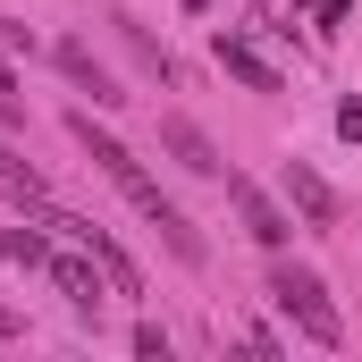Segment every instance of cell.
<instances>
[{
    "label": "cell",
    "mask_w": 362,
    "mask_h": 362,
    "mask_svg": "<svg viewBox=\"0 0 362 362\" xmlns=\"http://www.w3.org/2000/svg\"><path fill=\"white\" fill-rule=\"evenodd\" d=\"M270 303L286 312V329L295 337H312V346H346V320H337V303H329V286L312 270H295V262H278L270 270Z\"/></svg>",
    "instance_id": "6da1fadb"
},
{
    "label": "cell",
    "mask_w": 362,
    "mask_h": 362,
    "mask_svg": "<svg viewBox=\"0 0 362 362\" xmlns=\"http://www.w3.org/2000/svg\"><path fill=\"white\" fill-rule=\"evenodd\" d=\"M219 185H228V202H236V219H245V236H253L262 253H286V236H295V211H286V202H270L262 185H253V177H236V169H228Z\"/></svg>",
    "instance_id": "7a4b0ae2"
},
{
    "label": "cell",
    "mask_w": 362,
    "mask_h": 362,
    "mask_svg": "<svg viewBox=\"0 0 362 362\" xmlns=\"http://www.w3.org/2000/svg\"><path fill=\"white\" fill-rule=\"evenodd\" d=\"M278 185H286V211H295L303 228H337V194H329V177H320L312 160H286Z\"/></svg>",
    "instance_id": "3957f363"
},
{
    "label": "cell",
    "mask_w": 362,
    "mask_h": 362,
    "mask_svg": "<svg viewBox=\"0 0 362 362\" xmlns=\"http://www.w3.org/2000/svg\"><path fill=\"white\" fill-rule=\"evenodd\" d=\"M51 286H59L76 312H101V295H110V270H101L85 245H76V253H51Z\"/></svg>",
    "instance_id": "277c9868"
},
{
    "label": "cell",
    "mask_w": 362,
    "mask_h": 362,
    "mask_svg": "<svg viewBox=\"0 0 362 362\" xmlns=\"http://www.w3.org/2000/svg\"><path fill=\"white\" fill-rule=\"evenodd\" d=\"M160 152L177 160V169H194V177H228V160H219V144L194 127V118H160Z\"/></svg>",
    "instance_id": "5b68a950"
},
{
    "label": "cell",
    "mask_w": 362,
    "mask_h": 362,
    "mask_svg": "<svg viewBox=\"0 0 362 362\" xmlns=\"http://www.w3.org/2000/svg\"><path fill=\"white\" fill-rule=\"evenodd\" d=\"M68 135L93 152V169H101V177H118V185H127V177H144V160H135V152H127L110 127H93V110H76V118H68Z\"/></svg>",
    "instance_id": "8992f818"
},
{
    "label": "cell",
    "mask_w": 362,
    "mask_h": 362,
    "mask_svg": "<svg viewBox=\"0 0 362 362\" xmlns=\"http://www.w3.org/2000/svg\"><path fill=\"white\" fill-rule=\"evenodd\" d=\"M211 51H219V68H228V76H236L245 93H278V85H286V76H278V68L262 59V51H253V42H245V34H219Z\"/></svg>",
    "instance_id": "52a82bcc"
},
{
    "label": "cell",
    "mask_w": 362,
    "mask_h": 362,
    "mask_svg": "<svg viewBox=\"0 0 362 362\" xmlns=\"http://www.w3.org/2000/svg\"><path fill=\"white\" fill-rule=\"evenodd\" d=\"M76 245H85L93 262H101V270H110V295H144V270H135V262H127V245H118V236H110V228H101V219H85V236H76Z\"/></svg>",
    "instance_id": "ba28073f"
},
{
    "label": "cell",
    "mask_w": 362,
    "mask_h": 362,
    "mask_svg": "<svg viewBox=\"0 0 362 362\" xmlns=\"http://www.w3.org/2000/svg\"><path fill=\"white\" fill-rule=\"evenodd\" d=\"M144 219H152V228H160V245H169V253H177L185 270H202V262H211V245H202V236H194V219H185L177 202H169V194H160V202H152V211H144Z\"/></svg>",
    "instance_id": "9c48e42d"
},
{
    "label": "cell",
    "mask_w": 362,
    "mask_h": 362,
    "mask_svg": "<svg viewBox=\"0 0 362 362\" xmlns=\"http://www.w3.org/2000/svg\"><path fill=\"white\" fill-rule=\"evenodd\" d=\"M59 68H68V85H85V93H93V110H118V101H127V93L110 85V68L93 59L85 42H59Z\"/></svg>",
    "instance_id": "30bf717a"
},
{
    "label": "cell",
    "mask_w": 362,
    "mask_h": 362,
    "mask_svg": "<svg viewBox=\"0 0 362 362\" xmlns=\"http://www.w3.org/2000/svg\"><path fill=\"white\" fill-rule=\"evenodd\" d=\"M0 253H8V262H25V270H51V236H42V219L0 228Z\"/></svg>",
    "instance_id": "8fae6325"
},
{
    "label": "cell",
    "mask_w": 362,
    "mask_h": 362,
    "mask_svg": "<svg viewBox=\"0 0 362 362\" xmlns=\"http://www.w3.org/2000/svg\"><path fill=\"white\" fill-rule=\"evenodd\" d=\"M118 34H127V51H135V59H144V68H152L160 85H177V59H169V51H160V42H152V34L135 25V17H118Z\"/></svg>",
    "instance_id": "7c38bea8"
},
{
    "label": "cell",
    "mask_w": 362,
    "mask_h": 362,
    "mask_svg": "<svg viewBox=\"0 0 362 362\" xmlns=\"http://www.w3.org/2000/svg\"><path fill=\"white\" fill-rule=\"evenodd\" d=\"M0 185H8V194H42V177L17 160V144H8V135H0Z\"/></svg>",
    "instance_id": "4fadbf2b"
},
{
    "label": "cell",
    "mask_w": 362,
    "mask_h": 362,
    "mask_svg": "<svg viewBox=\"0 0 362 362\" xmlns=\"http://www.w3.org/2000/svg\"><path fill=\"white\" fill-rule=\"evenodd\" d=\"M127 346H135L144 362H169V329H160V320H135V337H127Z\"/></svg>",
    "instance_id": "5bb4252c"
},
{
    "label": "cell",
    "mask_w": 362,
    "mask_h": 362,
    "mask_svg": "<svg viewBox=\"0 0 362 362\" xmlns=\"http://www.w3.org/2000/svg\"><path fill=\"white\" fill-rule=\"evenodd\" d=\"M337 144H362V101H337Z\"/></svg>",
    "instance_id": "9a60e30c"
},
{
    "label": "cell",
    "mask_w": 362,
    "mask_h": 362,
    "mask_svg": "<svg viewBox=\"0 0 362 362\" xmlns=\"http://www.w3.org/2000/svg\"><path fill=\"white\" fill-rule=\"evenodd\" d=\"M346 8H354V0H312V17H320V34H337V25H346Z\"/></svg>",
    "instance_id": "2e32d148"
},
{
    "label": "cell",
    "mask_w": 362,
    "mask_h": 362,
    "mask_svg": "<svg viewBox=\"0 0 362 362\" xmlns=\"http://www.w3.org/2000/svg\"><path fill=\"white\" fill-rule=\"evenodd\" d=\"M17 329H25V320H17V312H8V303H0V346H8V337H17Z\"/></svg>",
    "instance_id": "e0dca14e"
},
{
    "label": "cell",
    "mask_w": 362,
    "mask_h": 362,
    "mask_svg": "<svg viewBox=\"0 0 362 362\" xmlns=\"http://www.w3.org/2000/svg\"><path fill=\"white\" fill-rule=\"evenodd\" d=\"M185 8H194V17H202V8H211V0H185Z\"/></svg>",
    "instance_id": "ac0fdd59"
}]
</instances>
